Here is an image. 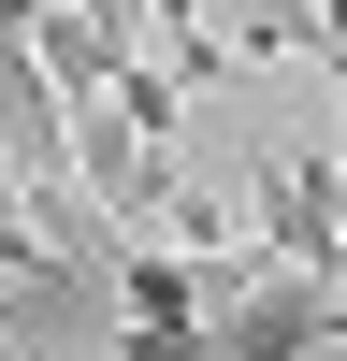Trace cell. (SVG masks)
<instances>
[{
	"label": "cell",
	"instance_id": "6da1fadb",
	"mask_svg": "<svg viewBox=\"0 0 347 361\" xmlns=\"http://www.w3.org/2000/svg\"><path fill=\"white\" fill-rule=\"evenodd\" d=\"M217 361H333L347 275H275V260H217Z\"/></svg>",
	"mask_w": 347,
	"mask_h": 361
},
{
	"label": "cell",
	"instance_id": "5b68a950",
	"mask_svg": "<svg viewBox=\"0 0 347 361\" xmlns=\"http://www.w3.org/2000/svg\"><path fill=\"white\" fill-rule=\"evenodd\" d=\"M73 15H102L116 44H145V0H73Z\"/></svg>",
	"mask_w": 347,
	"mask_h": 361
},
{
	"label": "cell",
	"instance_id": "7a4b0ae2",
	"mask_svg": "<svg viewBox=\"0 0 347 361\" xmlns=\"http://www.w3.org/2000/svg\"><path fill=\"white\" fill-rule=\"evenodd\" d=\"M116 116H130L145 145H174V130H188V87H174L159 58H130V73H116Z\"/></svg>",
	"mask_w": 347,
	"mask_h": 361
},
{
	"label": "cell",
	"instance_id": "277c9868",
	"mask_svg": "<svg viewBox=\"0 0 347 361\" xmlns=\"http://www.w3.org/2000/svg\"><path fill=\"white\" fill-rule=\"evenodd\" d=\"M304 58H318V73L347 87V0H304Z\"/></svg>",
	"mask_w": 347,
	"mask_h": 361
},
{
	"label": "cell",
	"instance_id": "3957f363",
	"mask_svg": "<svg viewBox=\"0 0 347 361\" xmlns=\"http://www.w3.org/2000/svg\"><path fill=\"white\" fill-rule=\"evenodd\" d=\"M159 231H174V246H202V260H231V202H217V188H188V173H174Z\"/></svg>",
	"mask_w": 347,
	"mask_h": 361
}]
</instances>
